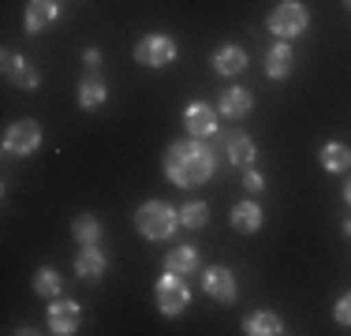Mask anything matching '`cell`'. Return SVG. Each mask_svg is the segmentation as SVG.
<instances>
[{
	"label": "cell",
	"instance_id": "cell-7",
	"mask_svg": "<svg viewBox=\"0 0 351 336\" xmlns=\"http://www.w3.org/2000/svg\"><path fill=\"white\" fill-rule=\"evenodd\" d=\"M217 128H221V112L210 101H191L183 108V131H187V139H213Z\"/></svg>",
	"mask_w": 351,
	"mask_h": 336
},
{
	"label": "cell",
	"instance_id": "cell-25",
	"mask_svg": "<svg viewBox=\"0 0 351 336\" xmlns=\"http://www.w3.org/2000/svg\"><path fill=\"white\" fill-rule=\"evenodd\" d=\"M243 191H247V195H262V191H265V176L258 172L254 165L243 168Z\"/></svg>",
	"mask_w": 351,
	"mask_h": 336
},
{
	"label": "cell",
	"instance_id": "cell-5",
	"mask_svg": "<svg viewBox=\"0 0 351 336\" xmlns=\"http://www.w3.org/2000/svg\"><path fill=\"white\" fill-rule=\"evenodd\" d=\"M0 146H4L8 157H30V154H38V149H41V123L30 120V116L8 123Z\"/></svg>",
	"mask_w": 351,
	"mask_h": 336
},
{
	"label": "cell",
	"instance_id": "cell-27",
	"mask_svg": "<svg viewBox=\"0 0 351 336\" xmlns=\"http://www.w3.org/2000/svg\"><path fill=\"white\" fill-rule=\"evenodd\" d=\"M82 64H86L90 71H97V67H101V49H97V45L82 49Z\"/></svg>",
	"mask_w": 351,
	"mask_h": 336
},
{
	"label": "cell",
	"instance_id": "cell-9",
	"mask_svg": "<svg viewBox=\"0 0 351 336\" xmlns=\"http://www.w3.org/2000/svg\"><path fill=\"white\" fill-rule=\"evenodd\" d=\"M202 291L213 302H221V307L239 302V284H236V276H232V269H224V265H210V269H206V273H202Z\"/></svg>",
	"mask_w": 351,
	"mask_h": 336
},
{
	"label": "cell",
	"instance_id": "cell-29",
	"mask_svg": "<svg viewBox=\"0 0 351 336\" xmlns=\"http://www.w3.org/2000/svg\"><path fill=\"white\" fill-rule=\"evenodd\" d=\"M344 235H348V239H351V217H348V221H344Z\"/></svg>",
	"mask_w": 351,
	"mask_h": 336
},
{
	"label": "cell",
	"instance_id": "cell-13",
	"mask_svg": "<svg viewBox=\"0 0 351 336\" xmlns=\"http://www.w3.org/2000/svg\"><path fill=\"white\" fill-rule=\"evenodd\" d=\"M228 221L239 235H254V232H262L265 213H262V206H258L254 198H243V202H236V206L228 209Z\"/></svg>",
	"mask_w": 351,
	"mask_h": 336
},
{
	"label": "cell",
	"instance_id": "cell-20",
	"mask_svg": "<svg viewBox=\"0 0 351 336\" xmlns=\"http://www.w3.org/2000/svg\"><path fill=\"white\" fill-rule=\"evenodd\" d=\"M243 333L247 336H280L284 333V317L277 310H254L243 317Z\"/></svg>",
	"mask_w": 351,
	"mask_h": 336
},
{
	"label": "cell",
	"instance_id": "cell-8",
	"mask_svg": "<svg viewBox=\"0 0 351 336\" xmlns=\"http://www.w3.org/2000/svg\"><path fill=\"white\" fill-rule=\"evenodd\" d=\"M79 322H82V307L75 299H49V310H45V325L53 336H71L79 333Z\"/></svg>",
	"mask_w": 351,
	"mask_h": 336
},
{
	"label": "cell",
	"instance_id": "cell-16",
	"mask_svg": "<svg viewBox=\"0 0 351 336\" xmlns=\"http://www.w3.org/2000/svg\"><path fill=\"white\" fill-rule=\"evenodd\" d=\"M224 154H228V165L232 168H250L258 161V146L247 131H232L228 142H224Z\"/></svg>",
	"mask_w": 351,
	"mask_h": 336
},
{
	"label": "cell",
	"instance_id": "cell-21",
	"mask_svg": "<svg viewBox=\"0 0 351 336\" xmlns=\"http://www.w3.org/2000/svg\"><path fill=\"white\" fill-rule=\"evenodd\" d=\"M165 269H172V273H180V276H191L198 269V250L191 247V243L172 247L169 254H165Z\"/></svg>",
	"mask_w": 351,
	"mask_h": 336
},
{
	"label": "cell",
	"instance_id": "cell-22",
	"mask_svg": "<svg viewBox=\"0 0 351 336\" xmlns=\"http://www.w3.org/2000/svg\"><path fill=\"white\" fill-rule=\"evenodd\" d=\"M34 291L41 299H60L64 296V276L56 273L53 265H41L34 273Z\"/></svg>",
	"mask_w": 351,
	"mask_h": 336
},
{
	"label": "cell",
	"instance_id": "cell-30",
	"mask_svg": "<svg viewBox=\"0 0 351 336\" xmlns=\"http://www.w3.org/2000/svg\"><path fill=\"white\" fill-rule=\"evenodd\" d=\"M344 8H348V12H351V0H344Z\"/></svg>",
	"mask_w": 351,
	"mask_h": 336
},
{
	"label": "cell",
	"instance_id": "cell-10",
	"mask_svg": "<svg viewBox=\"0 0 351 336\" xmlns=\"http://www.w3.org/2000/svg\"><path fill=\"white\" fill-rule=\"evenodd\" d=\"M0 67H4V79L12 82V86H19V90H38L41 86V71L30 64V56L4 49V60H0Z\"/></svg>",
	"mask_w": 351,
	"mask_h": 336
},
{
	"label": "cell",
	"instance_id": "cell-12",
	"mask_svg": "<svg viewBox=\"0 0 351 336\" xmlns=\"http://www.w3.org/2000/svg\"><path fill=\"white\" fill-rule=\"evenodd\" d=\"M60 19V0H27V12H23V27L27 34H41Z\"/></svg>",
	"mask_w": 351,
	"mask_h": 336
},
{
	"label": "cell",
	"instance_id": "cell-24",
	"mask_svg": "<svg viewBox=\"0 0 351 336\" xmlns=\"http://www.w3.org/2000/svg\"><path fill=\"white\" fill-rule=\"evenodd\" d=\"M71 235L79 239V247H90V243L101 239V221H97L94 213H79L71 221Z\"/></svg>",
	"mask_w": 351,
	"mask_h": 336
},
{
	"label": "cell",
	"instance_id": "cell-23",
	"mask_svg": "<svg viewBox=\"0 0 351 336\" xmlns=\"http://www.w3.org/2000/svg\"><path fill=\"white\" fill-rule=\"evenodd\" d=\"M180 224H183V228H191V232H202L206 224H210V206L198 202V198L183 202V206H180Z\"/></svg>",
	"mask_w": 351,
	"mask_h": 336
},
{
	"label": "cell",
	"instance_id": "cell-14",
	"mask_svg": "<svg viewBox=\"0 0 351 336\" xmlns=\"http://www.w3.org/2000/svg\"><path fill=\"white\" fill-rule=\"evenodd\" d=\"M250 108H254V97H250V90H243V86H228L217 97L221 120H243V116H250Z\"/></svg>",
	"mask_w": 351,
	"mask_h": 336
},
{
	"label": "cell",
	"instance_id": "cell-18",
	"mask_svg": "<svg viewBox=\"0 0 351 336\" xmlns=\"http://www.w3.org/2000/svg\"><path fill=\"white\" fill-rule=\"evenodd\" d=\"M213 71L221 75V79H232V75H243L247 71V53H243V45H217V53H213Z\"/></svg>",
	"mask_w": 351,
	"mask_h": 336
},
{
	"label": "cell",
	"instance_id": "cell-19",
	"mask_svg": "<svg viewBox=\"0 0 351 336\" xmlns=\"http://www.w3.org/2000/svg\"><path fill=\"white\" fill-rule=\"evenodd\" d=\"M317 161H322L325 172L340 176V172H351V146L340 139H329L322 142V149H317Z\"/></svg>",
	"mask_w": 351,
	"mask_h": 336
},
{
	"label": "cell",
	"instance_id": "cell-15",
	"mask_svg": "<svg viewBox=\"0 0 351 336\" xmlns=\"http://www.w3.org/2000/svg\"><path fill=\"white\" fill-rule=\"evenodd\" d=\"M291 71H295V49H291V41H273L269 53H265V75L280 82Z\"/></svg>",
	"mask_w": 351,
	"mask_h": 336
},
{
	"label": "cell",
	"instance_id": "cell-6",
	"mask_svg": "<svg viewBox=\"0 0 351 336\" xmlns=\"http://www.w3.org/2000/svg\"><path fill=\"white\" fill-rule=\"evenodd\" d=\"M176 56H180V45H176L169 34H146L135 45V60L142 67H149V71H161V67L176 64Z\"/></svg>",
	"mask_w": 351,
	"mask_h": 336
},
{
	"label": "cell",
	"instance_id": "cell-4",
	"mask_svg": "<svg viewBox=\"0 0 351 336\" xmlns=\"http://www.w3.org/2000/svg\"><path fill=\"white\" fill-rule=\"evenodd\" d=\"M154 299H157V310H161L165 317H180L183 310L191 307L187 276H180V273H172V269H165V273L157 276V284H154Z\"/></svg>",
	"mask_w": 351,
	"mask_h": 336
},
{
	"label": "cell",
	"instance_id": "cell-17",
	"mask_svg": "<svg viewBox=\"0 0 351 336\" xmlns=\"http://www.w3.org/2000/svg\"><path fill=\"white\" fill-rule=\"evenodd\" d=\"M75 101H79L82 112H94V108H101L108 101V82L101 79V75H86V79L79 82V90H75Z\"/></svg>",
	"mask_w": 351,
	"mask_h": 336
},
{
	"label": "cell",
	"instance_id": "cell-26",
	"mask_svg": "<svg viewBox=\"0 0 351 336\" xmlns=\"http://www.w3.org/2000/svg\"><path fill=\"white\" fill-rule=\"evenodd\" d=\"M332 317H337L340 325H348V329H351V291H344V296L337 299V307H332Z\"/></svg>",
	"mask_w": 351,
	"mask_h": 336
},
{
	"label": "cell",
	"instance_id": "cell-1",
	"mask_svg": "<svg viewBox=\"0 0 351 336\" xmlns=\"http://www.w3.org/2000/svg\"><path fill=\"white\" fill-rule=\"evenodd\" d=\"M217 172V154L206 146V139H183L165 149V180L180 191H195L210 183Z\"/></svg>",
	"mask_w": 351,
	"mask_h": 336
},
{
	"label": "cell",
	"instance_id": "cell-3",
	"mask_svg": "<svg viewBox=\"0 0 351 336\" xmlns=\"http://www.w3.org/2000/svg\"><path fill=\"white\" fill-rule=\"evenodd\" d=\"M306 27H311V8L303 0H280L265 19V30L277 41H295L299 34H306Z\"/></svg>",
	"mask_w": 351,
	"mask_h": 336
},
{
	"label": "cell",
	"instance_id": "cell-2",
	"mask_svg": "<svg viewBox=\"0 0 351 336\" xmlns=\"http://www.w3.org/2000/svg\"><path fill=\"white\" fill-rule=\"evenodd\" d=\"M135 228H138L142 239H149V243L172 239V235L183 228L180 224V206H172V202H165V198L142 202V206L135 209Z\"/></svg>",
	"mask_w": 351,
	"mask_h": 336
},
{
	"label": "cell",
	"instance_id": "cell-28",
	"mask_svg": "<svg viewBox=\"0 0 351 336\" xmlns=\"http://www.w3.org/2000/svg\"><path fill=\"white\" fill-rule=\"evenodd\" d=\"M344 202H348V209H351V180L344 183Z\"/></svg>",
	"mask_w": 351,
	"mask_h": 336
},
{
	"label": "cell",
	"instance_id": "cell-11",
	"mask_svg": "<svg viewBox=\"0 0 351 336\" xmlns=\"http://www.w3.org/2000/svg\"><path fill=\"white\" fill-rule=\"evenodd\" d=\"M105 269H108V254L97 243H90V247H82L79 254H75V276H79V280L97 284L105 276Z\"/></svg>",
	"mask_w": 351,
	"mask_h": 336
}]
</instances>
